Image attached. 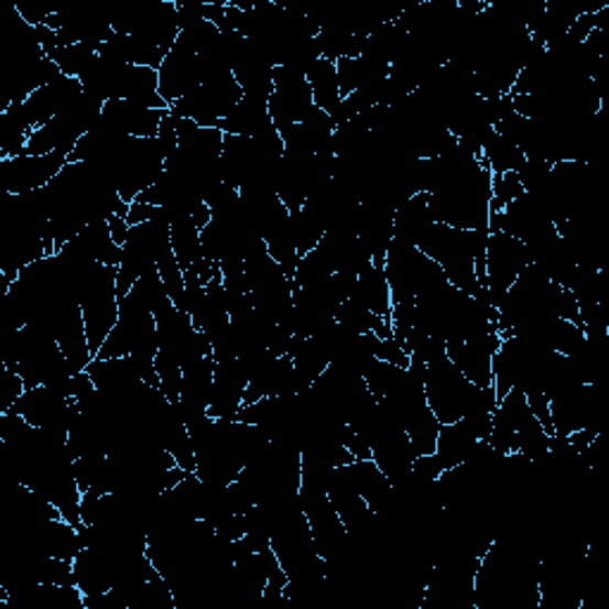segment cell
Here are the masks:
<instances>
[{"label":"cell","mask_w":609,"mask_h":609,"mask_svg":"<svg viewBox=\"0 0 609 609\" xmlns=\"http://www.w3.org/2000/svg\"><path fill=\"white\" fill-rule=\"evenodd\" d=\"M3 365L22 377L26 389L53 385L74 377L61 344L32 324L6 334Z\"/></svg>","instance_id":"cell-1"},{"label":"cell","mask_w":609,"mask_h":609,"mask_svg":"<svg viewBox=\"0 0 609 609\" xmlns=\"http://www.w3.org/2000/svg\"><path fill=\"white\" fill-rule=\"evenodd\" d=\"M383 272L391 286V301L420 298V295L448 284V276L438 262L426 258L417 246L398 239H393L389 252H385Z\"/></svg>","instance_id":"cell-2"},{"label":"cell","mask_w":609,"mask_h":609,"mask_svg":"<svg viewBox=\"0 0 609 609\" xmlns=\"http://www.w3.org/2000/svg\"><path fill=\"white\" fill-rule=\"evenodd\" d=\"M424 393L428 400V407L436 414V420L441 424H453L471 412L479 389L469 383L463 371H459L448 360V355H445L436 365L426 367Z\"/></svg>","instance_id":"cell-3"},{"label":"cell","mask_w":609,"mask_h":609,"mask_svg":"<svg viewBox=\"0 0 609 609\" xmlns=\"http://www.w3.org/2000/svg\"><path fill=\"white\" fill-rule=\"evenodd\" d=\"M117 272L120 267L100 264L91 281V286L81 298V315L86 326L88 348H91L94 358L106 344V338L120 322V295H117Z\"/></svg>","instance_id":"cell-4"},{"label":"cell","mask_w":609,"mask_h":609,"mask_svg":"<svg viewBox=\"0 0 609 609\" xmlns=\"http://www.w3.org/2000/svg\"><path fill=\"white\" fill-rule=\"evenodd\" d=\"M243 98V88L236 81L233 74L225 77L207 79L196 91L180 98L170 108L176 117H188L198 127H219L221 120H227L231 110L239 106Z\"/></svg>","instance_id":"cell-5"},{"label":"cell","mask_w":609,"mask_h":609,"mask_svg":"<svg viewBox=\"0 0 609 609\" xmlns=\"http://www.w3.org/2000/svg\"><path fill=\"white\" fill-rule=\"evenodd\" d=\"M526 246L504 231H490L486 243V279L483 286L488 289L496 307H500L504 293L516 281L519 272L529 264Z\"/></svg>","instance_id":"cell-6"},{"label":"cell","mask_w":609,"mask_h":609,"mask_svg":"<svg viewBox=\"0 0 609 609\" xmlns=\"http://www.w3.org/2000/svg\"><path fill=\"white\" fill-rule=\"evenodd\" d=\"M74 410H77L74 400L53 391L51 385H36V389H26L8 412L20 414L32 426L67 441Z\"/></svg>","instance_id":"cell-7"},{"label":"cell","mask_w":609,"mask_h":609,"mask_svg":"<svg viewBox=\"0 0 609 609\" xmlns=\"http://www.w3.org/2000/svg\"><path fill=\"white\" fill-rule=\"evenodd\" d=\"M312 108H315V100H312V88L307 84L305 72L286 65L274 67V94L270 96V115L276 131H284L303 122Z\"/></svg>","instance_id":"cell-8"},{"label":"cell","mask_w":609,"mask_h":609,"mask_svg":"<svg viewBox=\"0 0 609 609\" xmlns=\"http://www.w3.org/2000/svg\"><path fill=\"white\" fill-rule=\"evenodd\" d=\"M67 155L53 151L48 155H20L0 160V191L22 196L26 191L48 186L67 165Z\"/></svg>","instance_id":"cell-9"},{"label":"cell","mask_w":609,"mask_h":609,"mask_svg":"<svg viewBox=\"0 0 609 609\" xmlns=\"http://www.w3.org/2000/svg\"><path fill=\"white\" fill-rule=\"evenodd\" d=\"M500 334L488 331L463 340V344H445V355L463 371L469 383L477 385V389H488V385H493V358L500 350Z\"/></svg>","instance_id":"cell-10"},{"label":"cell","mask_w":609,"mask_h":609,"mask_svg":"<svg viewBox=\"0 0 609 609\" xmlns=\"http://www.w3.org/2000/svg\"><path fill=\"white\" fill-rule=\"evenodd\" d=\"M160 77V96L172 108L176 100L196 91L198 86H203V67H200V57L186 48L184 43L176 41L170 55L165 57V63L157 69Z\"/></svg>","instance_id":"cell-11"},{"label":"cell","mask_w":609,"mask_h":609,"mask_svg":"<svg viewBox=\"0 0 609 609\" xmlns=\"http://www.w3.org/2000/svg\"><path fill=\"white\" fill-rule=\"evenodd\" d=\"M81 94H84V86L74 77H61L57 81L39 88L36 94H32L22 102L29 124L34 129L46 127L63 110H67Z\"/></svg>","instance_id":"cell-12"},{"label":"cell","mask_w":609,"mask_h":609,"mask_svg":"<svg viewBox=\"0 0 609 609\" xmlns=\"http://www.w3.org/2000/svg\"><path fill=\"white\" fill-rule=\"evenodd\" d=\"M246 389H248V377L239 360L217 362L213 400H210V407H207V414L215 420L236 422L239 410L243 407Z\"/></svg>","instance_id":"cell-13"},{"label":"cell","mask_w":609,"mask_h":609,"mask_svg":"<svg viewBox=\"0 0 609 609\" xmlns=\"http://www.w3.org/2000/svg\"><path fill=\"white\" fill-rule=\"evenodd\" d=\"M170 110H151L137 106L129 100H108L102 106L100 117L106 120L120 137H133V139H155L162 117Z\"/></svg>","instance_id":"cell-14"},{"label":"cell","mask_w":609,"mask_h":609,"mask_svg":"<svg viewBox=\"0 0 609 609\" xmlns=\"http://www.w3.org/2000/svg\"><path fill=\"white\" fill-rule=\"evenodd\" d=\"M86 371L91 374L98 391L115 395L117 400H129L145 385L131 358H110V360L94 358V362L86 367Z\"/></svg>","instance_id":"cell-15"},{"label":"cell","mask_w":609,"mask_h":609,"mask_svg":"<svg viewBox=\"0 0 609 609\" xmlns=\"http://www.w3.org/2000/svg\"><path fill=\"white\" fill-rule=\"evenodd\" d=\"M74 576H77V588L84 596H102L112 590L115 581V557L96 547H81L74 557Z\"/></svg>","instance_id":"cell-16"},{"label":"cell","mask_w":609,"mask_h":609,"mask_svg":"<svg viewBox=\"0 0 609 609\" xmlns=\"http://www.w3.org/2000/svg\"><path fill=\"white\" fill-rule=\"evenodd\" d=\"M215 367H217L215 355H207V358H200V360L184 367L182 395H180L182 407L207 412V407H210V400H213Z\"/></svg>","instance_id":"cell-17"},{"label":"cell","mask_w":609,"mask_h":609,"mask_svg":"<svg viewBox=\"0 0 609 609\" xmlns=\"http://www.w3.org/2000/svg\"><path fill=\"white\" fill-rule=\"evenodd\" d=\"M272 124L270 115V100L243 96L239 106L231 110L227 120H221L217 129H221L229 137H258V133L267 131Z\"/></svg>","instance_id":"cell-18"},{"label":"cell","mask_w":609,"mask_h":609,"mask_svg":"<svg viewBox=\"0 0 609 609\" xmlns=\"http://www.w3.org/2000/svg\"><path fill=\"white\" fill-rule=\"evenodd\" d=\"M350 301L365 305L369 312H374L379 317H391V286L389 279H385L383 267L369 264L360 272L358 281H355V289Z\"/></svg>","instance_id":"cell-19"},{"label":"cell","mask_w":609,"mask_h":609,"mask_svg":"<svg viewBox=\"0 0 609 609\" xmlns=\"http://www.w3.org/2000/svg\"><path fill=\"white\" fill-rule=\"evenodd\" d=\"M434 215L428 207V193H417L407 203L400 205L393 217V239L417 246L422 236L434 225Z\"/></svg>","instance_id":"cell-20"},{"label":"cell","mask_w":609,"mask_h":609,"mask_svg":"<svg viewBox=\"0 0 609 609\" xmlns=\"http://www.w3.org/2000/svg\"><path fill=\"white\" fill-rule=\"evenodd\" d=\"M350 474H352L355 488H358V493L365 498L371 512H381L385 504L391 502L393 483L379 469L374 459H355L350 465Z\"/></svg>","instance_id":"cell-21"},{"label":"cell","mask_w":609,"mask_h":609,"mask_svg":"<svg viewBox=\"0 0 609 609\" xmlns=\"http://www.w3.org/2000/svg\"><path fill=\"white\" fill-rule=\"evenodd\" d=\"M32 133L34 127L29 124L22 102H10L0 115V160L26 155V143Z\"/></svg>","instance_id":"cell-22"},{"label":"cell","mask_w":609,"mask_h":609,"mask_svg":"<svg viewBox=\"0 0 609 609\" xmlns=\"http://www.w3.org/2000/svg\"><path fill=\"white\" fill-rule=\"evenodd\" d=\"M305 77H307V84L312 88V100H315V108L331 115L338 102L344 100V98H340L336 63L319 57V61L307 69Z\"/></svg>","instance_id":"cell-23"},{"label":"cell","mask_w":609,"mask_h":609,"mask_svg":"<svg viewBox=\"0 0 609 609\" xmlns=\"http://www.w3.org/2000/svg\"><path fill=\"white\" fill-rule=\"evenodd\" d=\"M170 233H172V250L184 272L191 270V267H196L205 258L203 243H200V229L193 225V217H182L172 221Z\"/></svg>","instance_id":"cell-24"},{"label":"cell","mask_w":609,"mask_h":609,"mask_svg":"<svg viewBox=\"0 0 609 609\" xmlns=\"http://www.w3.org/2000/svg\"><path fill=\"white\" fill-rule=\"evenodd\" d=\"M526 157L522 155V151L510 141H504L500 133H490V137L486 139L483 143V151H481V165L490 170V174L498 176V174H504V172H519L524 167Z\"/></svg>","instance_id":"cell-25"},{"label":"cell","mask_w":609,"mask_h":609,"mask_svg":"<svg viewBox=\"0 0 609 609\" xmlns=\"http://www.w3.org/2000/svg\"><path fill=\"white\" fill-rule=\"evenodd\" d=\"M77 239L81 241V246L86 248L88 255H91L96 262L100 264H110V267H120L122 262V246H117L110 227L106 219L94 221V225H88Z\"/></svg>","instance_id":"cell-26"},{"label":"cell","mask_w":609,"mask_h":609,"mask_svg":"<svg viewBox=\"0 0 609 609\" xmlns=\"http://www.w3.org/2000/svg\"><path fill=\"white\" fill-rule=\"evenodd\" d=\"M48 57L57 67H61V72L65 74V77L79 79L81 74L88 67H91V63L98 57V48L88 46V43H74V46H65V48L53 51Z\"/></svg>","instance_id":"cell-27"},{"label":"cell","mask_w":609,"mask_h":609,"mask_svg":"<svg viewBox=\"0 0 609 609\" xmlns=\"http://www.w3.org/2000/svg\"><path fill=\"white\" fill-rule=\"evenodd\" d=\"M338 324H344L348 331L352 334H367L374 329V324L379 319V315H374V312H369L365 305L355 303V301H344L338 307H336V317H334Z\"/></svg>","instance_id":"cell-28"},{"label":"cell","mask_w":609,"mask_h":609,"mask_svg":"<svg viewBox=\"0 0 609 609\" xmlns=\"http://www.w3.org/2000/svg\"><path fill=\"white\" fill-rule=\"evenodd\" d=\"M155 371H157V377H160V391L165 393V398L170 400V403H180L184 367L180 362H174L172 358H167V355L157 352Z\"/></svg>","instance_id":"cell-29"},{"label":"cell","mask_w":609,"mask_h":609,"mask_svg":"<svg viewBox=\"0 0 609 609\" xmlns=\"http://www.w3.org/2000/svg\"><path fill=\"white\" fill-rule=\"evenodd\" d=\"M490 186H493V198H490L488 215L502 213L504 205H510L519 196H524V186H522V182H519L516 172H504V174L493 176V184Z\"/></svg>","instance_id":"cell-30"},{"label":"cell","mask_w":609,"mask_h":609,"mask_svg":"<svg viewBox=\"0 0 609 609\" xmlns=\"http://www.w3.org/2000/svg\"><path fill=\"white\" fill-rule=\"evenodd\" d=\"M36 576L41 584L53 586H77V576H74V564L61 557H41L36 564Z\"/></svg>","instance_id":"cell-31"},{"label":"cell","mask_w":609,"mask_h":609,"mask_svg":"<svg viewBox=\"0 0 609 609\" xmlns=\"http://www.w3.org/2000/svg\"><path fill=\"white\" fill-rule=\"evenodd\" d=\"M374 358L395 367H410V352L403 348L398 338H377L374 336Z\"/></svg>","instance_id":"cell-32"},{"label":"cell","mask_w":609,"mask_h":609,"mask_svg":"<svg viewBox=\"0 0 609 609\" xmlns=\"http://www.w3.org/2000/svg\"><path fill=\"white\" fill-rule=\"evenodd\" d=\"M412 471L426 481H438L445 467L436 453H428V455H417V459H414V465H412Z\"/></svg>","instance_id":"cell-33"},{"label":"cell","mask_w":609,"mask_h":609,"mask_svg":"<svg viewBox=\"0 0 609 609\" xmlns=\"http://www.w3.org/2000/svg\"><path fill=\"white\" fill-rule=\"evenodd\" d=\"M157 141H160L162 151H165L167 157L176 151V148H180V139H176V127H174L172 112H167L165 117H162V124H160V131H157Z\"/></svg>","instance_id":"cell-34"},{"label":"cell","mask_w":609,"mask_h":609,"mask_svg":"<svg viewBox=\"0 0 609 609\" xmlns=\"http://www.w3.org/2000/svg\"><path fill=\"white\" fill-rule=\"evenodd\" d=\"M340 438H344V445L350 450V455L355 459H371L369 443L360 434H355V431L350 428V424L344 426V434H340Z\"/></svg>","instance_id":"cell-35"},{"label":"cell","mask_w":609,"mask_h":609,"mask_svg":"<svg viewBox=\"0 0 609 609\" xmlns=\"http://www.w3.org/2000/svg\"><path fill=\"white\" fill-rule=\"evenodd\" d=\"M108 227H110V233H112V239H115V243L117 246H124V241H127V236H129V221L124 219V217H117V215H112L110 219H108Z\"/></svg>","instance_id":"cell-36"}]
</instances>
